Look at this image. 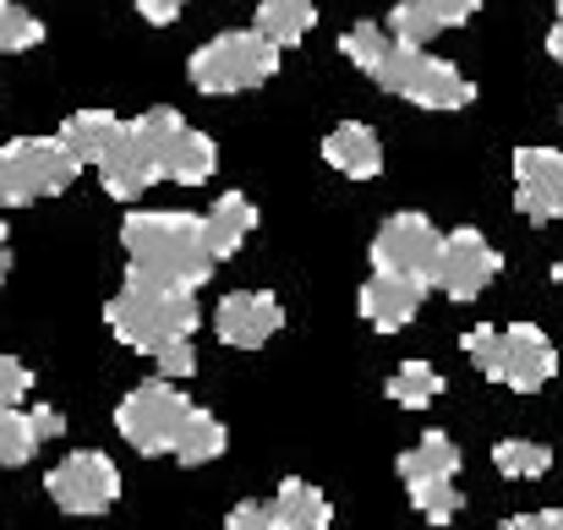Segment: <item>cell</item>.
I'll return each mask as SVG.
<instances>
[{
	"mask_svg": "<svg viewBox=\"0 0 563 530\" xmlns=\"http://www.w3.org/2000/svg\"><path fill=\"white\" fill-rule=\"evenodd\" d=\"M340 49H345V60H351L356 71L373 77L377 88H388V93H399V99H410V104H421V110H465V104L476 99V88H471V77H465L460 66L427 55L421 44L394 38V33L377 27V22H356V27L340 38Z\"/></svg>",
	"mask_w": 563,
	"mask_h": 530,
	"instance_id": "cell-1",
	"label": "cell"
},
{
	"mask_svg": "<svg viewBox=\"0 0 563 530\" xmlns=\"http://www.w3.org/2000/svg\"><path fill=\"white\" fill-rule=\"evenodd\" d=\"M121 246L132 257L126 279L132 285H154V290H191L208 285L213 274V252L202 241V213H132L121 224Z\"/></svg>",
	"mask_w": 563,
	"mask_h": 530,
	"instance_id": "cell-2",
	"label": "cell"
},
{
	"mask_svg": "<svg viewBox=\"0 0 563 530\" xmlns=\"http://www.w3.org/2000/svg\"><path fill=\"white\" fill-rule=\"evenodd\" d=\"M181 132H187V121H181V110H148V115H137V121H121V132L110 137V148L99 154V180H104V191L110 197H121V202H132V197H143L154 180H165V159H170V148L181 143Z\"/></svg>",
	"mask_w": 563,
	"mask_h": 530,
	"instance_id": "cell-3",
	"label": "cell"
},
{
	"mask_svg": "<svg viewBox=\"0 0 563 530\" xmlns=\"http://www.w3.org/2000/svg\"><path fill=\"white\" fill-rule=\"evenodd\" d=\"M465 355L476 361L482 377L515 388V394H537L553 383L559 372V351L537 323H515V329H471L465 334Z\"/></svg>",
	"mask_w": 563,
	"mask_h": 530,
	"instance_id": "cell-4",
	"label": "cell"
},
{
	"mask_svg": "<svg viewBox=\"0 0 563 530\" xmlns=\"http://www.w3.org/2000/svg\"><path fill=\"white\" fill-rule=\"evenodd\" d=\"M104 323L115 329L121 345L154 355L159 345H176V340H191L197 329V301L191 290H154V285H132L104 307Z\"/></svg>",
	"mask_w": 563,
	"mask_h": 530,
	"instance_id": "cell-5",
	"label": "cell"
},
{
	"mask_svg": "<svg viewBox=\"0 0 563 530\" xmlns=\"http://www.w3.org/2000/svg\"><path fill=\"white\" fill-rule=\"evenodd\" d=\"M279 71V44H268L257 27H230L219 38H208L202 49H191L187 60V77L197 93H246L257 82H268Z\"/></svg>",
	"mask_w": 563,
	"mask_h": 530,
	"instance_id": "cell-6",
	"label": "cell"
},
{
	"mask_svg": "<svg viewBox=\"0 0 563 530\" xmlns=\"http://www.w3.org/2000/svg\"><path fill=\"white\" fill-rule=\"evenodd\" d=\"M77 159L60 148V137H16L0 148V208H27L44 197H60L77 180Z\"/></svg>",
	"mask_w": 563,
	"mask_h": 530,
	"instance_id": "cell-7",
	"label": "cell"
},
{
	"mask_svg": "<svg viewBox=\"0 0 563 530\" xmlns=\"http://www.w3.org/2000/svg\"><path fill=\"white\" fill-rule=\"evenodd\" d=\"M187 410H191L187 394L159 377V383H143V388H132V394L121 399L115 427H121V438H126L137 454H170V443H176Z\"/></svg>",
	"mask_w": 563,
	"mask_h": 530,
	"instance_id": "cell-8",
	"label": "cell"
},
{
	"mask_svg": "<svg viewBox=\"0 0 563 530\" xmlns=\"http://www.w3.org/2000/svg\"><path fill=\"white\" fill-rule=\"evenodd\" d=\"M44 487H49L55 509L88 520V515L115 509V498H121V471L110 465V454H99V449H77V454H66V460L44 476Z\"/></svg>",
	"mask_w": 563,
	"mask_h": 530,
	"instance_id": "cell-9",
	"label": "cell"
},
{
	"mask_svg": "<svg viewBox=\"0 0 563 530\" xmlns=\"http://www.w3.org/2000/svg\"><path fill=\"white\" fill-rule=\"evenodd\" d=\"M504 257L493 252V241L482 230H454L438 246V268H432V290L454 296V301H476L493 279H498Z\"/></svg>",
	"mask_w": 563,
	"mask_h": 530,
	"instance_id": "cell-10",
	"label": "cell"
},
{
	"mask_svg": "<svg viewBox=\"0 0 563 530\" xmlns=\"http://www.w3.org/2000/svg\"><path fill=\"white\" fill-rule=\"evenodd\" d=\"M438 246H443V235H438V224L427 213H394V219H383V230L373 235V268H383V274H416V279L432 285Z\"/></svg>",
	"mask_w": 563,
	"mask_h": 530,
	"instance_id": "cell-11",
	"label": "cell"
},
{
	"mask_svg": "<svg viewBox=\"0 0 563 530\" xmlns=\"http://www.w3.org/2000/svg\"><path fill=\"white\" fill-rule=\"evenodd\" d=\"M285 312H279V296L268 290H235L213 307V334L230 345V351H257L279 334Z\"/></svg>",
	"mask_w": 563,
	"mask_h": 530,
	"instance_id": "cell-12",
	"label": "cell"
},
{
	"mask_svg": "<svg viewBox=\"0 0 563 530\" xmlns=\"http://www.w3.org/2000/svg\"><path fill=\"white\" fill-rule=\"evenodd\" d=\"M515 208L526 219H563V154L559 148H520L515 154Z\"/></svg>",
	"mask_w": 563,
	"mask_h": 530,
	"instance_id": "cell-13",
	"label": "cell"
},
{
	"mask_svg": "<svg viewBox=\"0 0 563 530\" xmlns=\"http://www.w3.org/2000/svg\"><path fill=\"white\" fill-rule=\"evenodd\" d=\"M427 279H416V274H383L373 268V279L362 285V318L373 323L377 334H399L416 312H421V301H427Z\"/></svg>",
	"mask_w": 563,
	"mask_h": 530,
	"instance_id": "cell-14",
	"label": "cell"
},
{
	"mask_svg": "<svg viewBox=\"0 0 563 530\" xmlns=\"http://www.w3.org/2000/svg\"><path fill=\"white\" fill-rule=\"evenodd\" d=\"M476 11H482V0H399V5L388 11V33L405 38V44H421V49H427L438 33L471 22Z\"/></svg>",
	"mask_w": 563,
	"mask_h": 530,
	"instance_id": "cell-15",
	"label": "cell"
},
{
	"mask_svg": "<svg viewBox=\"0 0 563 530\" xmlns=\"http://www.w3.org/2000/svg\"><path fill=\"white\" fill-rule=\"evenodd\" d=\"M252 230H257V208H252V197H241V191H224V197L202 213V241H208L213 263L235 257Z\"/></svg>",
	"mask_w": 563,
	"mask_h": 530,
	"instance_id": "cell-16",
	"label": "cell"
},
{
	"mask_svg": "<svg viewBox=\"0 0 563 530\" xmlns=\"http://www.w3.org/2000/svg\"><path fill=\"white\" fill-rule=\"evenodd\" d=\"M323 159L351 180H373L383 170V143H377L373 126L362 121H340L329 137H323Z\"/></svg>",
	"mask_w": 563,
	"mask_h": 530,
	"instance_id": "cell-17",
	"label": "cell"
},
{
	"mask_svg": "<svg viewBox=\"0 0 563 530\" xmlns=\"http://www.w3.org/2000/svg\"><path fill=\"white\" fill-rule=\"evenodd\" d=\"M115 132H121V115H110V110H77V115L60 121V148L77 165H99V154L110 148Z\"/></svg>",
	"mask_w": 563,
	"mask_h": 530,
	"instance_id": "cell-18",
	"label": "cell"
},
{
	"mask_svg": "<svg viewBox=\"0 0 563 530\" xmlns=\"http://www.w3.org/2000/svg\"><path fill=\"white\" fill-rule=\"evenodd\" d=\"M454 471H460V449H454L449 432H427L416 449L399 454V482L405 487L410 482H454Z\"/></svg>",
	"mask_w": 563,
	"mask_h": 530,
	"instance_id": "cell-19",
	"label": "cell"
},
{
	"mask_svg": "<svg viewBox=\"0 0 563 530\" xmlns=\"http://www.w3.org/2000/svg\"><path fill=\"white\" fill-rule=\"evenodd\" d=\"M274 520L285 530H329V520H334V509H329V498L312 487V482H285L279 493H274Z\"/></svg>",
	"mask_w": 563,
	"mask_h": 530,
	"instance_id": "cell-20",
	"label": "cell"
},
{
	"mask_svg": "<svg viewBox=\"0 0 563 530\" xmlns=\"http://www.w3.org/2000/svg\"><path fill=\"white\" fill-rule=\"evenodd\" d=\"M312 27H318V5L312 0H263L257 5V33L268 44H279V49L301 44Z\"/></svg>",
	"mask_w": 563,
	"mask_h": 530,
	"instance_id": "cell-21",
	"label": "cell"
},
{
	"mask_svg": "<svg viewBox=\"0 0 563 530\" xmlns=\"http://www.w3.org/2000/svg\"><path fill=\"white\" fill-rule=\"evenodd\" d=\"M224 443H230L224 421L191 405L187 421H181V432H176V443H170V454H176L181 465H208V460H219V454H224Z\"/></svg>",
	"mask_w": 563,
	"mask_h": 530,
	"instance_id": "cell-22",
	"label": "cell"
},
{
	"mask_svg": "<svg viewBox=\"0 0 563 530\" xmlns=\"http://www.w3.org/2000/svg\"><path fill=\"white\" fill-rule=\"evenodd\" d=\"M219 170V148H213V137H202V132H181V143L170 148V159H165V180H176V186H202V180Z\"/></svg>",
	"mask_w": 563,
	"mask_h": 530,
	"instance_id": "cell-23",
	"label": "cell"
},
{
	"mask_svg": "<svg viewBox=\"0 0 563 530\" xmlns=\"http://www.w3.org/2000/svg\"><path fill=\"white\" fill-rule=\"evenodd\" d=\"M438 394H443V372L427 366V361H405V366L388 377V399L405 405V410H427Z\"/></svg>",
	"mask_w": 563,
	"mask_h": 530,
	"instance_id": "cell-24",
	"label": "cell"
},
{
	"mask_svg": "<svg viewBox=\"0 0 563 530\" xmlns=\"http://www.w3.org/2000/svg\"><path fill=\"white\" fill-rule=\"evenodd\" d=\"M493 465H498V476H509V482H537V476H548L553 454H548L542 443H526V438H504V443L493 449Z\"/></svg>",
	"mask_w": 563,
	"mask_h": 530,
	"instance_id": "cell-25",
	"label": "cell"
},
{
	"mask_svg": "<svg viewBox=\"0 0 563 530\" xmlns=\"http://www.w3.org/2000/svg\"><path fill=\"white\" fill-rule=\"evenodd\" d=\"M38 432H33V416L16 405V410H0V465H27L38 454Z\"/></svg>",
	"mask_w": 563,
	"mask_h": 530,
	"instance_id": "cell-26",
	"label": "cell"
},
{
	"mask_svg": "<svg viewBox=\"0 0 563 530\" xmlns=\"http://www.w3.org/2000/svg\"><path fill=\"white\" fill-rule=\"evenodd\" d=\"M38 38H44V22H38L27 5L0 0V55H22V49H33Z\"/></svg>",
	"mask_w": 563,
	"mask_h": 530,
	"instance_id": "cell-27",
	"label": "cell"
},
{
	"mask_svg": "<svg viewBox=\"0 0 563 530\" xmlns=\"http://www.w3.org/2000/svg\"><path fill=\"white\" fill-rule=\"evenodd\" d=\"M405 493H410V504L427 515V526H449V520L460 515V493H454V482H410Z\"/></svg>",
	"mask_w": 563,
	"mask_h": 530,
	"instance_id": "cell-28",
	"label": "cell"
},
{
	"mask_svg": "<svg viewBox=\"0 0 563 530\" xmlns=\"http://www.w3.org/2000/svg\"><path fill=\"white\" fill-rule=\"evenodd\" d=\"M33 388V372L16 361V355H0V410H16Z\"/></svg>",
	"mask_w": 563,
	"mask_h": 530,
	"instance_id": "cell-29",
	"label": "cell"
},
{
	"mask_svg": "<svg viewBox=\"0 0 563 530\" xmlns=\"http://www.w3.org/2000/svg\"><path fill=\"white\" fill-rule=\"evenodd\" d=\"M219 530H285V526L274 520V509H268V504H235V509H230V520H224Z\"/></svg>",
	"mask_w": 563,
	"mask_h": 530,
	"instance_id": "cell-30",
	"label": "cell"
},
{
	"mask_svg": "<svg viewBox=\"0 0 563 530\" xmlns=\"http://www.w3.org/2000/svg\"><path fill=\"white\" fill-rule=\"evenodd\" d=\"M154 361H159V372H165V377H191V366H197V355H191V340L159 345V351H154Z\"/></svg>",
	"mask_w": 563,
	"mask_h": 530,
	"instance_id": "cell-31",
	"label": "cell"
},
{
	"mask_svg": "<svg viewBox=\"0 0 563 530\" xmlns=\"http://www.w3.org/2000/svg\"><path fill=\"white\" fill-rule=\"evenodd\" d=\"M132 5H137V11H143L154 27H170V22L187 11V0H132Z\"/></svg>",
	"mask_w": 563,
	"mask_h": 530,
	"instance_id": "cell-32",
	"label": "cell"
},
{
	"mask_svg": "<svg viewBox=\"0 0 563 530\" xmlns=\"http://www.w3.org/2000/svg\"><path fill=\"white\" fill-rule=\"evenodd\" d=\"M493 530H563V515L559 509H537V515H515V520H504Z\"/></svg>",
	"mask_w": 563,
	"mask_h": 530,
	"instance_id": "cell-33",
	"label": "cell"
},
{
	"mask_svg": "<svg viewBox=\"0 0 563 530\" xmlns=\"http://www.w3.org/2000/svg\"><path fill=\"white\" fill-rule=\"evenodd\" d=\"M27 416H33V432H38V438H44V443H49V438H60V432H66V416H60V410H49V405H33V410H27Z\"/></svg>",
	"mask_w": 563,
	"mask_h": 530,
	"instance_id": "cell-34",
	"label": "cell"
},
{
	"mask_svg": "<svg viewBox=\"0 0 563 530\" xmlns=\"http://www.w3.org/2000/svg\"><path fill=\"white\" fill-rule=\"evenodd\" d=\"M5 274H11V241H5V224H0V285H5Z\"/></svg>",
	"mask_w": 563,
	"mask_h": 530,
	"instance_id": "cell-35",
	"label": "cell"
},
{
	"mask_svg": "<svg viewBox=\"0 0 563 530\" xmlns=\"http://www.w3.org/2000/svg\"><path fill=\"white\" fill-rule=\"evenodd\" d=\"M548 55H553V60H559V66H563V22H559V27H553V33H548Z\"/></svg>",
	"mask_w": 563,
	"mask_h": 530,
	"instance_id": "cell-36",
	"label": "cell"
},
{
	"mask_svg": "<svg viewBox=\"0 0 563 530\" xmlns=\"http://www.w3.org/2000/svg\"><path fill=\"white\" fill-rule=\"evenodd\" d=\"M553 279H559V285H563V263H559V268H553Z\"/></svg>",
	"mask_w": 563,
	"mask_h": 530,
	"instance_id": "cell-37",
	"label": "cell"
},
{
	"mask_svg": "<svg viewBox=\"0 0 563 530\" xmlns=\"http://www.w3.org/2000/svg\"><path fill=\"white\" fill-rule=\"evenodd\" d=\"M559 22H563V0H559Z\"/></svg>",
	"mask_w": 563,
	"mask_h": 530,
	"instance_id": "cell-38",
	"label": "cell"
}]
</instances>
